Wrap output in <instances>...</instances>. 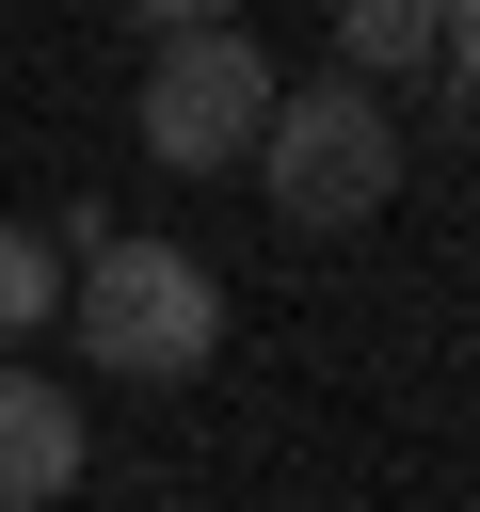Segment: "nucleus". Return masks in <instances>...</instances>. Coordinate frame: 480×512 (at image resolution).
Instances as JSON below:
<instances>
[{
  "mask_svg": "<svg viewBox=\"0 0 480 512\" xmlns=\"http://www.w3.org/2000/svg\"><path fill=\"white\" fill-rule=\"evenodd\" d=\"M64 320H80V352H96V384H192L208 352H224V288H208V256L192 240H128V224H64Z\"/></svg>",
  "mask_w": 480,
  "mask_h": 512,
  "instance_id": "1",
  "label": "nucleus"
},
{
  "mask_svg": "<svg viewBox=\"0 0 480 512\" xmlns=\"http://www.w3.org/2000/svg\"><path fill=\"white\" fill-rule=\"evenodd\" d=\"M448 64H464V96H480V16H448Z\"/></svg>",
  "mask_w": 480,
  "mask_h": 512,
  "instance_id": "7",
  "label": "nucleus"
},
{
  "mask_svg": "<svg viewBox=\"0 0 480 512\" xmlns=\"http://www.w3.org/2000/svg\"><path fill=\"white\" fill-rule=\"evenodd\" d=\"M80 464H96L80 400H64L48 368H0V512H64V496H80Z\"/></svg>",
  "mask_w": 480,
  "mask_h": 512,
  "instance_id": "4",
  "label": "nucleus"
},
{
  "mask_svg": "<svg viewBox=\"0 0 480 512\" xmlns=\"http://www.w3.org/2000/svg\"><path fill=\"white\" fill-rule=\"evenodd\" d=\"M416 64H448V16H432V0H352V16H336V80L384 96V80H416Z\"/></svg>",
  "mask_w": 480,
  "mask_h": 512,
  "instance_id": "5",
  "label": "nucleus"
},
{
  "mask_svg": "<svg viewBox=\"0 0 480 512\" xmlns=\"http://www.w3.org/2000/svg\"><path fill=\"white\" fill-rule=\"evenodd\" d=\"M48 304H64V240L48 224H0V336H32Z\"/></svg>",
  "mask_w": 480,
  "mask_h": 512,
  "instance_id": "6",
  "label": "nucleus"
},
{
  "mask_svg": "<svg viewBox=\"0 0 480 512\" xmlns=\"http://www.w3.org/2000/svg\"><path fill=\"white\" fill-rule=\"evenodd\" d=\"M256 192H272L288 224H368V208L400 192V112H384L368 80H304V96H272V128H256Z\"/></svg>",
  "mask_w": 480,
  "mask_h": 512,
  "instance_id": "3",
  "label": "nucleus"
},
{
  "mask_svg": "<svg viewBox=\"0 0 480 512\" xmlns=\"http://www.w3.org/2000/svg\"><path fill=\"white\" fill-rule=\"evenodd\" d=\"M272 48L240 32V16H192V0H160L144 16V160L160 176H224V160H256V128H272Z\"/></svg>",
  "mask_w": 480,
  "mask_h": 512,
  "instance_id": "2",
  "label": "nucleus"
}]
</instances>
